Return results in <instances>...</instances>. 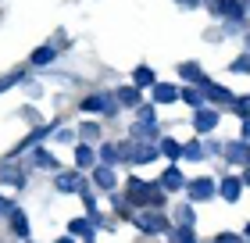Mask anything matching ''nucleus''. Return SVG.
<instances>
[{"mask_svg": "<svg viewBox=\"0 0 250 243\" xmlns=\"http://www.w3.org/2000/svg\"><path fill=\"white\" fill-rule=\"evenodd\" d=\"M79 108H83L86 114H104V118H115V114L122 111V108H118V100H115V93H107V89L83 97V100H79Z\"/></svg>", "mask_w": 250, "mask_h": 243, "instance_id": "obj_1", "label": "nucleus"}, {"mask_svg": "<svg viewBox=\"0 0 250 243\" xmlns=\"http://www.w3.org/2000/svg\"><path fill=\"white\" fill-rule=\"evenodd\" d=\"M129 222L140 229V233H146V236H161V233H172V222L161 215V211H150V207H143L140 215H132Z\"/></svg>", "mask_w": 250, "mask_h": 243, "instance_id": "obj_2", "label": "nucleus"}, {"mask_svg": "<svg viewBox=\"0 0 250 243\" xmlns=\"http://www.w3.org/2000/svg\"><path fill=\"white\" fill-rule=\"evenodd\" d=\"M208 11H211L214 18H225V22H236V25H247L243 0H208Z\"/></svg>", "mask_w": 250, "mask_h": 243, "instance_id": "obj_3", "label": "nucleus"}, {"mask_svg": "<svg viewBox=\"0 0 250 243\" xmlns=\"http://www.w3.org/2000/svg\"><path fill=\"white\" fill-rule=\"evenodd\" d=\"M54 190L58 193H83L89 186H86V179H83L79 168H61V172H54Z\"/></svg>", "mask_w": 250, "mask_h": 243, "instance_id": "obj_4", "label": "nucleus"}, {"mask_svg": "<svg viewBox=\"0 0 250 243\" xmlns=\"http://www.w3.org/2000/svg\"><path fill=\"white\" fill-rule=\"evenodd\" d=\"M214 193H218V182L208 179V176H200V179H189V182H186V197H189V204H204V200H211Z\"/></svg>", "mask_w": 250, "mask_h": 243, "instance_id": "obj_5", "label": "nucleus"}, {"mask_svg": "<svg viewBox=\"0 0 250 243\" xmlns=\"http://www.w3.org/2000/svg\"><path fill=\"white\" fill-rule=\"evenodd\" d=\"M222 125V111L218 108H200V111H193V133L197 136H208L214 133Z\"/></svg>", "mask_w": 250, "mask_h": 243, "instance_id": "obj_6", "label": "nucleus"}, {"mask_svg": "<svg viewBox=\"0 0 250 243\" xmlns=\"http://www.w3.org/2000/svg\"><path fill=\"white\" fill-rule=\"evenodd\" d=\"M161 140V125L157 122H132L129 125V143H157Z\"/></svg>", "mask_w": 250, "mask_h": 243, "instance_id": "obj_7", "label": "nucleus"}, {"mask_svg": "<svg viewBox=\"0 0 250 243\" xmlns=\"http://www.w3.org/2000/svg\"><path fill=\"white\" fill-rule=\"evenodd\" d=\"M150 190H154V182L129 179V182H125V200H129L132 207H146V200H150Z\"/></svg>", "mask_w": 250, "mask_h": 243, "instance_id": "obj_8", "label": "nucleus"}, {"mask_svg": "<svg viewBox=\"0 0 250 243\" xmlns=\"http://www.w3.org/2000/svg\"><path fill=\"white\" fill-rule=\"evenodd\" d=\"M222 157L229 161V165H240V168H250V143L243 140H232L222 147Z\"/></svg>", "mask_w": 250, "mask_h": 243, "instance_id": "obj_9", "label": "nucleus"}, {"mask_svg": "<svg viewBox=\"0 0 250 243\" xmlns=\"http://www.w3.org/2000/svg\"><path fill=\"white\" fill-rule=\"evenodd\" d=\"M200 89H204V100H208V104H225V108H229V104L236 100V93H232L229 86H222V83H211V79H208V83H204Z\"/></svg>", "mask_w": 250, "mask_h": 243, "instance_id": "obj_10", "label": "nucleus"}, {"mask_svg": "<svg viewBox=\"0 0 250 243\" xmlns=\"http://www.w3.org/2000/svg\"><path fill=\"white\" fill-rule=\"evenodd\" d=\"M68 236H79L83 243H93L97 240V225H93V218H72V222H68Z\"/></svg>", "mask_w": 250, "mask_h": 243, "instance_id": "obj_11", "label": "nucleus"}, {"mask_svg": "<svg viewBox=\"0 0 250 243\" xmlns=\"http://www.w3.org/2000/svg\"><path fill=\"white\" fill-rule=\"evenodd\" d=\"M157 186H161L165 193H175V190H186V176L179 172V165H168L161 172V179H157Z\"/></svg>", "mask_w": 250, "mask_h": 243, "instance_id": "obj_12", "label": "nucleus"}, {"mask_svg": "<svg viewBox=\"0 0 250 243\" xmlns=\"http://www.w3.org/2000/svg\"><path fill=\"white\" fill-rule=\"evenodd\" d=\"M93 186H97L100 193H115V190H118V176H115V168L97 165V168H93Z\"/></svg>", "mask_w": 250, "mask_h": 243, "instance_id": "obj_13", "label": "nucleus"}, {"mask_svg": "<svg viewBox=\"0 0 250 243\" xmlns=\"http://www.w3.org/2000/svg\"><path fill=\"white\" fill-rule=\"evenodd\" d=\"M50 133H58V122H50V125H36L25 140H21L18 147H15V154H21V150H32V147H40V140H47Z\"/></svg>", "mask_w": 250, "mask_h": 243, "instance_id": "obj_14", "label": "nucleus"}, {"mask_svg": "<svg viewBox=\"0 0 250 243\" xmlns=\"http://www.w3.org/2000/svg\"><path fill=\"white\" fill-rule=\"evenodd\" d=\"M218 197L225 204H236L243 197V182H240V176H225L222 182H218Z\"/></svg>", "mask_w": 250, "mask_h": 243, "instance_id": "obj_15", "label": "nucleus"}, {"mask_svg": "<svg viewBox=\"0 0 250 243\" xmlns=\"http://www.w3.org/2000/svg\"><path fill=\"white\" fill-rule=\"evenodd\" d=\"M111 93H115L118 108H129V111H136V108L143 104V93H140V89H136L132 83H129V86H118V89H111Z\"/></svg>", "mask_w": 250, "mask_h": 243, "instance_id": "obj_16", "label": "nucleus"}, {"mask_svg": "<svg viewBox=\"0 0 250 243\" xmlns=\"http://www.w3.org/2000/svg\"><path fill=\"white\" fill-rule=\"evenodd\" d=\"M157 154H165L168 165H179V161H183V143L172 140V136H161V140H157Z\"/></svg>", "mask_w": 250, "mask_h": 243, "instance_id": "obj_17", "label": "nucleus"}, {"mask_svg": "<svg viewBox=\"0 0 250 243\" xmlns=\"http://www.w3.org/2000/svg\"><path fill=\"white\" fill-rule=\"evenodd\" d=\"M32 165H36V168H43V172H61L58 157H54L47 147H32Z\"/></svg>", "mask_w": 250, "mask_h": 243, "instance_id": "obj_18", "label": "nucleus"}, {"mask_svg": "<svg viewBox=\"0 0 250 243\" xmlns=\"http://www.w3.org/2000/svg\"><path fill=\"white\" fill-rule=\"evenodd\" d=\"M150 93H154V104H179V86L172 83H154Z\"/></svg>", "mask_w": 250, "mask_h": 243, "instance_id": "obj_19", "label": "nucleus"}, {"mask_svg": "<svg viewBox=\"0 0 250 243\" xmlns=\"http://www.w3.org/2000/svg\"><path fill=\"white\" fill-rule=\"evenodd\" d=\"M75 168L86 172V168H97V150L89 143H75Z\"/></svg>", "mask_w": 250, "mask_h": 243, "instance_id": "obj_20", "label": "nucleus"}, {"mask_svg": "<svg viewBox=\"0 0 250 243\" xmlns=\"http://www.w3.org/2000/svg\"><path fill=\"white\" fill-rule=\"evenodd\" d=\"M179 75H183L189 86H204V83H208V75H204V68L197 61H183V65H179Z\"/></svg>", "mask_w": 250, "mask_h": 243, "instance_id": "obj_21", "label": "nucleus"}, {"mask_svg": "<svg viewBox=\"0 0 250 243\" xmlns=\"http://www.w3.org/2000/svg\"><path fill=\"white\" fill-rule=\"evenodd\" d=\"M179 100H183L189 111L208 108V100H204V89H200V86H186V89H179Z\"/></svg>", "mask_w": 250, "mask_h": 243, "instance_id": "obj_22", "label": "nucleus"}, {"mask_svg": "<svg viewBox=\"0 0 250 243\" xmlns=\"http://www.w3.org/2000/svg\"><path fill=\"white\" fill-rule=\"evenodd\" d=\"M7 222H11V233L18 240H29V215L21 211V207H15V211L7 215Z\"/></svg>", "mask_w": 250, "mask_h": 243, "instance_id": "obj_23", "label": "nucleus"}, {"mask_svg": "<svg viewBox=\"0 0 250 243\" xmlns=\"http://www.w3.org/2000/svg\"><path fill=\"white\" fill-rule=\"evenodd\" d=\"M58 50H61V47H54V43H43V47H36V50H32V57H29V61L36 65V68H47V65H54Z\"/></svg>", "mask_w": 250, "mask_h": 243, "instance_id": "obj_24", "label": "nucleus"}, {"mask_svg": "<svg viewBox=\"0 0 250 243\" xmlns=\"http://www.w3.org/2000/svg\"><path fill=\"white\" fill-rule=\"evenodd\" d=\"M0 182H4V186L21 190V186H25V172L15 168V165H0Z\"/></svg>", "mask_w": 250, "mask_h": 243, "instance_id": "obj_25", "label": "nucleus"}, {"mask_svg": "<svg viewBox=\"0 0 250 243\" xmlns=\"http://www.w3.org/2000/svg\"><path fill=\"white\" fill-rule=\"evenodd\" d=\"M154 83H157V75H154L150 65H136L132 68V86L136 89H146V86H154Z\"/></svg>", "mask_w": 250, "mask_h": 243, "instance_id": "obj_26", "label": "nucleus"}, {"mask_svg": "<svg viewBox=\"0 0 250 243\" xmlns=\"http://www.w3.org/2000/svg\"><path fill=\"white\" fill-rule=\"evenodd\" d=\"M97 157H100V165L115 168V165H118V143H100V150H97Z\"/></svg>", "mask_w": 250, "mask_h": 243, "instance_id": "obj_27", "label": "nucleus"}, {"mask_svg": "<svg viewBox=\"0 0 250 243\" xmlns=\"http://www.w3.org/2000/svg\"><path fill=\"white\" fill-rule=\"evenodd\" d=\"M175 222L179 225H189V229L197 225V211H193V204H179L175 207Z\"/></svg>", "mask_w": 250, "mask_h": 243, "instance_id": "obj_28", "label": "nucleus"}, {"mask_svg": "<svg viewBox=\"0 0 250 243\" xmlns=\"http://www.w3.org/2000/svg\"><path fill=\"white\" fill-rule=\"evenodd\" d=\"M183 157L189 161H204V147H200V140H189V143H183Z\"/></svg>", "mask_w": 250, "mask_h": 243, "instance_id": "obj_29", "label": "nucleus"}, {"mask_svg": "<svg viewBox=\"0 0 250 243\" xmlns=\"http://www.w3.org/2000/svg\"><path fill=\"white\" fill-rule=\"evenodd\" d=\"M18 83H29V79H25V72H21V68H18V72H7L4 79H0V93H4V89H11V86H18Z\"/></svg>", "mask_w": 250, "mask_h": 243, "instance_id": "obj_30", "label": "nucleus"}, {"mask_svg": "<svg viewBox=\"0 0 250 243\" xmlns=\"http://www.w3.org/2000/svg\"><path fill=\"white\" fill-rule=\"evenodd\" d=\"M172 240H175V243H200V240H197V233H193L189 225H179V229H172Z\"/></svg>", "mask_w": 250, "mask_h": 243, "instance_id": "obj_31", "label": "nucleus"}, {"mask_svg": "<svg viewBox=\"0 0 250 243\" xmlns=\"http://www.w3.org/2000/svg\"><path fill=\"white\" fill-rule=\"evenodd\" d=\"M229 72H236V75H250V54H240V57H232Z\"/></svg>", "mask_w": 250, "mask_h": 243, "instance_id": "obj_32", "label": "nucleus"}, {"mask_svg": "<svg viewBox=\"0 0 250 243\" xmlns=\"http://www.w3.org/2000/svg\"><path fill=\"white\" fill-rule=\"evenodd\" d=\"M229 111L240 114V118H250V97H236V100L229 104Z\"/></svg>", "mask_w": 250, "mask_h": 243, "instance_id": "obj_33", "label": "nucleus"}, {"mask_svg": "<svg viewBox=\"0 0 250 243\" xmlns=\"http://www.w3.org/2000/svg\"><path fill=\"white\" fill-rule=\"evenodd\" d=\"M79 136H83V140H97V136H100V125H97V122H83V125H79Z\"/></svg>", "mask_w": 250, "mask_h": 243, "instance_id": "obj_34", "label": "nucleus"}, {"mask_svg": "<svg viewBox=\"0 0 250 243\" xmlns=\"http://www.w3.org/2000/svg\"><path fill=\"white\" fill-rule=\"evenodd\" d=\"M200 147H204V157H218L225 143H222V140H208V143H200Z\"/></svg>", "mask_w": 250, "mask_h": 243, "instance_id": "obj_35", "label": "nucleus"}, {"mask_svg": "<svg viewBox=\"0 0 250 243\" xmlns=\"http://www.w3.org/2000/svg\"><path fill=\"white\" fill-rule=\"evenodd\" d=\"M211 243H247L240 233H214V240Z\"/></svg>", "mask_w": 250, "mask_h": 243, "instance_id": "obj_36", "label": "nucleus"}, {"mask_svg": "<svg viewBox=\"0 0 250 243\" xmlns=\"http://www.w3.org/2000/svg\"><path fill=\"white\" fill-rule=\"evenodd\" d=\"M136 118L140 122H154V104H140V108H136Z\"/></svg>", "mask_w": 250, "mask_h": 243, "instance_id": "obj_37", "label": "nucleus"}, {"mask_svg": "<svg viewBox=\"0 0 250 243\" xmlns=\"http://www.w3.org/2000/svg\"><path fill=\"white\" fill-rule=\"evenodd\" d=\"M79 197H83V204L89 207V215H97V193H93V190H83Z\"/></svg>", "mask_w": 250, "mask_h": 243, "instance_id": "obj_38", "label": "nucleus"}, {"mask_svg": "<svg viewBox=\"0 0 250 243\" xmlns=\"http://www.w3.org/2000/svg\"><path fill=\"white\" fill-rule=\"evenodd\" d=\"M54 136H58L61 143H75V129H61V125H58V133H54Z\"/></svg>", "mask_w": 250, "mask_h": 243, "instance_id": "obj_39", "label": "nucleus"}, {"mask_svg": "<svg viewBox=\"0 0 250 243\" xmlns=\"http://www.w3.org/2000/svg\"><path fill=\"white\" fill-rule=\"evenodd\" d=\"M11 211H15V204H11V200H7V197H4V193H0V218H7Z\"/></svg>", "mask_w": 250, "mask_h": 243, "instance_id": "obj_40", "label": "nucleus"}, {"mask_svg": "<svg viewBox=\"0 0 250 243\" xmlns=\"http://www.w3.org/2000/svg\"><path fill=\"white\" fill-rule=\"evenodd\" d=\"M240 140L250 143V118H243V125H240Z\"/></svg>", "mask_w": 250, "mask_h": 243, "instance_id": "obj_41", "label": "nucleus"}, {"mask_svg": "<svg viewBox=\"0 0 250 243\" xmlns=\"http://www.w3.org/2000/svg\"><path fill=\"white\" fill-rule=\"evenodd\" d=\"M175 4H179V7H200L204 0H175Z\"/></svg>", "mask_w": 250, "mask_h": 243, "instance_id": "obj_42", "label": "nucleus"}, {"mask_svg": "<svg viewBox=\"0 0 250 243\" xmlns=\"http://www.w3.org/2000/svg\"><path fill=\"white\" fill-rule=\"evenodd\" d=\"M240 182H243V190L250 186V168H243V176H240Z\"/></svg>", "mask_w": 250, "mask_h": 243, "instance_id": "obj_43", "label": "nucleus"}, {"mask_svg": "<svg viewBox=\"0 0 250 243\" xmlns=\"http://www.w3.org/2000/svg\"><path fill=\"white\" fill-rule=\"evenodd\" d=\"M243 54H250V32L243 36Z\"/></svg>", "mask_w": 250, "mask_h": 243, "instance_id": "obj_44", "label": "nucleus"}, {"mask_svg": "<svg viewBox=\"0 0 250 243\" xmlns=\"http://www.w3.org/2000/svg\"><path fill=\"white\" fill-rule=\"evenodd\" d=\"M240 236H243V240H250V222H247V229H243V233H240Z\"/></svg>", "mask_w": 250, "mask_h": 243, "instance_id": "obj_45", "label": "nucleus"}, {"mask_svg": "<svg viewBox=\"0 0 250 243\" xmlns=\"http://www.w3.org/2000/svg\"><path fill=\"white\" fill-rule=\"evenodd\" d=\"M58 243H75V236H61V240H58Z\"/></svg>", "mask_w": 250, "mask_h": 243, "instance_id": "obj_46", "label": "nucleus"}]
</instances>
